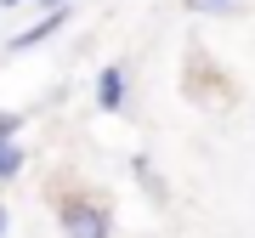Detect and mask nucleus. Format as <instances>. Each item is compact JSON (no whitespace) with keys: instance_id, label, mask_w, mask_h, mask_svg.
Masks as SVG:
<instances>
[{"instance_id":"6","label":"nucleus","mask_w":255,"mask_h":238,"mask_svg":"<svg viewBox=\"0 0 255 238\" xmlns=\"http://www.w3.org/2000/svg\"><path fill=\"white\" fill-rule=\"evenodd\" d=\"M193 6H233V0H193Z\"/></svg>"},{"instance_id":"2","label":"nucleus","mask_w":255,"mask_h":238,"mask_svg":"<svg viewBox=\"0 0 255 238\" xmlns=\"http://www.w3.org/2000/svg\"><path fill=\"white\" fill-rule=\"evenodd\" d=\"M97 102H102L108 114L125 102V68H102V80H97Z\"/></svg>"},{"instance_id":"3","label":"nucleus","mask_w":255,"mask_h":238,"mask_svg":"<svg viewBox=\"0 0 255 238\" xmlns=\"http://www.w3.org/2000/svg\"><path fill=\"white\" fill-rule=\"evenodd\" d=\"M63 23H68V17H63V11H51V17H46V23H34V28H23V34H17V40H11V46H17V51H23V46H34V40H46V34H57V28H63Z\"/></svg>"},{"instance_id":"8","label":"nucleus","mask_w":255,"mask_h":238,"mask_svg":"<svg viewBox=\"0 0 255 238\" xmlns=\"http://www.w3.org/2000/svg\"><path fill=\"white\" fill-rule=\"evenodd\" d=\"M0 233H6V204H0Z\"/></svg>"},{"instance_id":"9","label":"nucleus","mask_w":255,"mask_h":238,"mask_svg":"<svg viewBox=\"0 0 255 238\" xmlns=\"http://www.w3.org/2000/svg\"><path fill=\"white\" fill-rule=\"evenodd\" d=\"M6 6H17V0H6Z\"/></svg>"},{"instance_id":"5","label":"nucleus","mask_w":255,"mask_h":238,"mask_svg":"<svg viewBox=\"0 0 255 238\" xmlns=\"http://www.w3.org/2000/svg\"><path fill=\"white\" fill-rule=\"evenodd\" d=\"M17 125H23V114H0V142H17Z\"/></svg>"},{"instance_id":"1","label":"nucleus","mask_w":255,"mask_h":238,"mask_svg":"<svg viewBox=\"0 0 255 238\" xmlns=\"http://www.w3.org/2000/svg\"><path fill=\"white\" fill-rule=\"evenodd\" d=\"M63 238H108V210L91 199L63 204Z\"/></svg>"},{"instance_id":"4","label":"nucleus","mask_w":255,"mask_h":238,"mask_svg":"<svg viewBox=\"0 0 255 238\" xmlns=\"http://www.w3.org/2000/svg\"><path fill=\"white\" fill-rule=\"evenodd\" d=\"M17 170H23V147L17 142H0V182H11Z\"/></svg>"},{"instance_id":"7","label":"nucleus","mask_w":255,"mask_h":238,"mask_svg":"<svg viewBox=\"0 0 255 238\" xmlns=\"http://www.w3.org/2000/svg\"><path fill=\"white\" fill-rule=\"evenodd\" d=\"M40 6H51V11H63V0H40Z\"/></svg>"}]
</instances>
